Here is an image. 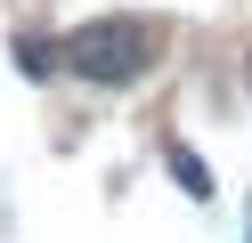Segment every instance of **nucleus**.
Listing matches in <instances>:
<instances>
[{
    "label": "nucleus",
    "instance_id": "nucleus-1",
    "mask_svg": "<svg viewBox=\"0 0 252 243\" xmlns=\"http://www.w3.org/2000/svg\"><path fill=\"white\" fill-rule=\"evenodd\" d=\"M155 65V32L130 25V16H98V25H82L65 41V73L98 81V89H122V81H138Z\"/></svg>",
    "mask_w": 252,
    "mask_h": 243
},
{
    "label": "nucleus",
    "instance_id": "nucleus-2",
    "mask_svg": "<svg viewBox=\"0 0 252 243\" xmlns=\"http://www.w3.org/2000/svg\"><path fill=\"white\" fill-rule=\"evenodd\" d=\"M171 170L187 178V194H195V203H203V194H212V178H203V162H195V154H171Z\"/></svg>",
    "mask_w": 252,
    "mask_h": 243
}]
</instances>
